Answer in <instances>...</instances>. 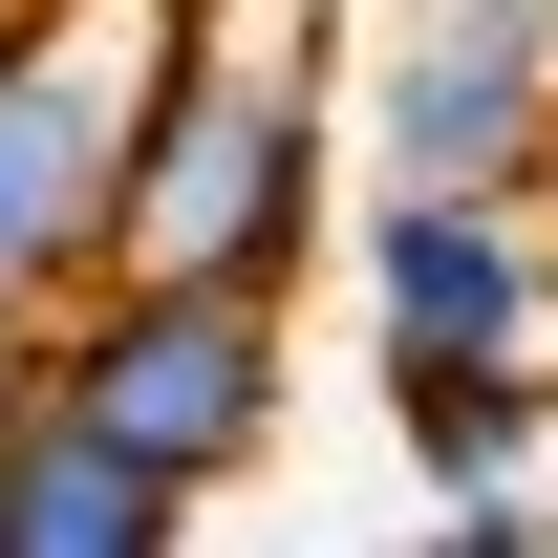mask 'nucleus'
Masks as SVG:
<instances>
[{"mask_svg":"<svg viewBox=\"0 0 558 558\" xmlns=\"http://www.w3.org/2000/svg\"><path fill=\"white\" fill-rule=\"evenodd\" d=\"M365 130L409 194H537L558 172V0H387Z\"/></svg>","mask_w":558,"mask_h":558,"instance_id":"nucleus-3","label":"nucleus"},{"mask_svg":"<svg viewBox=\"0 0 558 558\" xmlns=\"http://www.w3.org/2000/svg\"><path fill=\"white\" fill-rule=\"evenodd\" d=\"M301 236H323V0H172L108 258H150V279H301Z\"/></svg>","mask_w":558,"mask_h":558,"instance_id":"nucleus-1","label":"nucleus"},{"mask_svg":"<svg viewBox=\"0 0 558 558\" xmlns=\"http://www.w3.org/2000/svg\"><path fill=\"white\" fill-rule=\"evenodd\" d=\"M194 515H215V494L150 473L108 409H65V387L0 409V558H150V537H194Z\"/></svg>","mask_w":558,"mask_h":558,"instance_id":"nucleus-5","label":"nucleus"},{"mask_svg":"<svg viewBox=\"0 0 558 558\" xmlns=\"http://www.w3.org/2000/svg\"><path fill=\"white\" fill-rule=\"evenodd\" d=\"M44 387L108 409L150 473L236 494L279 451V279H150V258H108L86 301H44Z\"/></svg>","mask_w":558,"mask_h":558,"instance_id":"nucleus-2","label":"nucleus"},{"mask_svg":"<svg viewBox=\"0 0 558 558\" xmlns=\"http://www.w3.org/2000/svg\"><path fill=\"white\" fill-rule=\"evenodd\" d=\"M365 344L387 365H494V344H558V236L537 194H409L365 215Z\"/></svg>","mask_w":558,"mask_h":558,"instance_id":"nucleus-4","label":"nucleus"},{"mask_svg":"<svg viewBox=\"0 0 558 558\" xmlns=\"http://www.w3.org/2000/svg\"><path fill=\"white\" fill-rule=\"evenodd\" d=\"M387 409H409V451H429V494H473V473H515L537 451V344H494V365H387Z\"/></svg>","mask_w":558,"mask_h":558,"instance_id":"nucleus-6","label":"nucleus"},{"mask_svg":"<svg viewBox=\"0 0 558 558\" xmlns=\"http://www.w3.org/2000/svg\"><path fill=\"white\" fill-rule=\"evenodd\" d=\"M0 44H22V0H0Z\"/></svg>","mask_w":558,"mask_h":558,"instance_id":"nucleus-7","label":"nucleus"}]
</instances>
